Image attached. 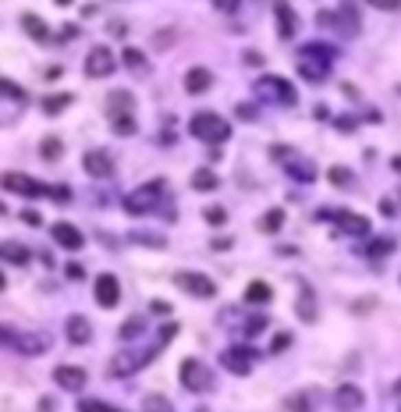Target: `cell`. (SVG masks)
Returning <instances> with one entry per match:
<instances>
[{
	"label": "cell",
	"mask_w": 401,
	"mask_h": 412,
	"mask_svg": "<svg viewBox=\"0 0 401 412\" xmlns=\"http://www.w3.org/2000/svg\"><path fill=\"white\" fill-rule=\"evenodd\" d=\"M330 65H334V47H327V43H306L299 50V71H302V78L312 82V86L327 78Z\"/></svg>",
	"instance_id": "1"
},
{
	"label": "cell",
	"mask_w": 401,
	"mask_h": 412,
	"mask_svg": "<svg viewBox=\"0 0 401 412\" xmlns=\"http://www.w3.org/2000/svg\"><path fill=\"white\" fill-rule=\"evenodd\" d=\"M188 132H192L196 139H203V142H224V139L231 135V125H227L220 114L203 111V114H196L192 121H188Z\"/></svg>",
	"instance_id": "2"
},
{
	"label": "cell",
	"mask_w": 401,
	"mask_h": 412,
	"mask_svg": "<svg viewBox=\"0 0 401 412\" xmlns=\"http://www.w3.org/2000/svg\"><path fill=\"white\" fill-rule=\"evenodd\" d=\"M252 89H256L260 100H277V103H284V107H291V103L299 100V93H295L291 82H284V78H277V75H263Z\"/></svg>",
	"instance_id": "3"
},
{
	"label": "cell",
	"mask_w": 401,
	"mask_h": 412,
	"mask_svg": "<svg viewBox=\"0 0 401 412\" xmlns=\"http://www.w3.org/2000/svg\"><path fill=\"white\" fill-rule=\"evenodd\" d=\"M174 284L181 288V292L196 295V299H214V295H217V284L209 281L206 274H196V271H178V274H174Z\"/></svg>",
	"instance_id": "4"
},
{
	"label": "cell",
	"mask_w": 401,
	"mask_h": 412,
	"mask_svg": "<svg viewBox=\"0 0 401 412\" xmlns=\"http://www.w3.org/2000/svg\"><path fill=\"white\" fill-rule=\"evenodd\" d=\"M178 377H181V384L188 391H209V387H214V374H209L199 359H185L181 369H178Z\"/></svg>",
	"instance_id": "5"
},
{
	"label": "cell",
	"mask_w": 401,
	"mask_h": 412,
	"mask_svg": "<svg viewBox=\"0 0 401 412\" xmlns=\"http://www.w3.org/2000/svg\"><path fill=\"white\" fill-rule=\"evenodd\" d=\"M163 189V181H153V185H146V189H135L132 196H124V210H128V214H150L153 210V206H157V192Z\"/></svg>",
	"instance_id": "6"
},
{
	"label": "cell",
	"mask_w": 401,
	"mask_h": 412,
	"mask_svg": "<svg viewBox=\"0 0 401 412\" xmlns=\"http://www.w3.org/2000/svg\"><path fill=\"white\" fill-rule=\"evenodd\" d=\"M220 363L231 369V374L245 377L249 369H252V363H256V352H252V348H245V345H235V348H224V352H220Z\"/></svg>",
	"instance_id": "7"
},
{
	"label": "cell",
	"mask_w": 401,
	"mask_h": 412,
	"mask_svg": "<svg viewBox=\"0 0 401 412\" xmlns=\"http://www.w3.org/2000/svg\"><path fill=\"white\" fill-rule=\"evenodd\" d=\"M320 22L323 25H330V29H337V32H355L358 29V11L348 4V8H334V11H320Z\"/></svg>",
	"instance_id": "8"
},
{
	"label": "cell",
	"mask_w": 401,
	"mask_h": 412,
	"mask_svg": "<svg viewBox=\"0 0 401 412\" xmlns=\"http://www.w3.org/2000/svg\"><path fill=\"white\" fill-rule=\"evenodd\" d=\"M114 68H117V57L107 47H93L89 50V57H86V75L89 78H107Z\"/></svg>",
	"instance_id": "9"
},
{
	"label": "cell",
	"mask_w": 401,
	"mask_h": 412,
	"mask_svg": "<svg viewBox=\"0 0 401 412\" xmlns=\"http://www.w3.org/2000/svg\"><path fill=\"white\" fill-rule=\"evenodd\" d=\"M0 185H4L8 192H22V196H43V192H50L43 181H32V178L18 174V171H8V174H0Z\"/></svg>",
	"instance_id": "10"
},
{
	"label": "cell",
	"mask_w": 401,
	"mask_h": 412,
	"mask_svg": "<svg viewBox=\"0 0 401 412\" xmlns=\"http://www.w3.org/2000/svg\"><path fill=\"white\" fill-rule=\"evenodd\" d=\"M93 295H96V302H100L103 309H114L117 299H121V284H117V277H114V274H100L96 284H93Z\"/></svg>",
	"instance_id": "11"
},
{
	"label": "cell",
	"mask_w": 401,
	"mask_h": 412,
	"mask_svg": "<svg viewBox=\"0 0 401 412\" xmlns=\"http://www.w3.org/2000/svg\"><path fill=\"white\" fill-rule=\"evenodd\" d=\"M82 168H86V174H93V178H111L114 174V157L107 150H89L82 157Z\"/></svg>",
	"instance_id": "12"
},
{
	"label": "cell",
	"mask_w": 401,
	"mask_h": 412,
	"mask_svg": "<svg viewBox=\"0 0 401 412\" xmlns=\"http://www.w3.org/2000/svg\"><path fill=\"white\" fill-rule=\"evenodd\" d=\"M334 405H337V412H358V409L366 405V395H363L355 384H345V387H337Z\"/></svg>",
	"instance_id": "13"
},
{
	"label": "cell",
	"mask_w": 401,
	"mask_h": 412,
	"mask_svg": "<svg viewBox=\"0 0 401 412\" xmlns=\"http://www.w3.org/2000/svg\"><path fill=\"white\" fill-rule=\"evenodd\" d=\"M323 217H334L337 228L348 231V235H366L369 231V220L363 214H352V210H337V214H323Z\"/></svg>",
	"instance_id": "14"
},
{
	"label": "cell",
	"mask_w": 401,
	"mask_h": 412,
	"mask_svg": "<svg viewBox=\"0 0 401 412\" xmlns=\"http://www.w3.org/2000/svg\"><path fill=\"white\" fill-rule=\"evenodd\" d=\"M54 380L65 391H82L89 377H86V369H82V366H57L54 369Z\"/></svg>",
	"instance_id": "15"
},
{
	"label": "cell",
	"mask_w": 401,
	"mask_h": 412,
	"mask_svg": "<svg viewBox=\"0 0 401 412\" xmlns=\"http://www.w3.org/2000/svg\"><path fill=\"white\" fill-rule=\"evenodd\" d=\"M65 331H68V341H71V345H86V341L93 338V327H89V320L82 317V313L68 317V327H65Z\"/></svg>",
	"instance_id": "16"
},
{
	"label": "cell",
	"mask_w": 401,
	"mask_h": 412,
	"mask_svg": "<svg viewBox=\"0 0 401 412\" xmlns=\"http://www.w3.org/2000/svg\"><path fill=\"white\" fill-rule=\"evenodd\" d=\"M54 238H57V245H65V249H82V242H86L75 224H54Z\"/></svg>",
	"instance_id": "17"
},
{
	"label": "cell",
	"mask_w": 401,
	"mask_h": 412,
	"mask_svg": "<svg viewBox=\"0 0 401 412\" xmlns=\"http://www.w3.org/2000/svg\"><path fill=\"white\" fill-rule=\"evenodd\" d=\"M273 14H277V32H281V39H291L295 36V29H299V18H295V8H288V4H273Z\"/></svg>",
	"instance_id": "18"
},
{
	"label": "cell",
	"mask_w": 401,
	"mask_h": 412,
	"mask_svg": "<svg viewBox=\"0 0 401 412\" xmlns=\"http://www.w3.org/2000/svg\"><path fill=\"white\" fill-rule=\"evenodd\" d=\"M209 86H214V75H209L206 68H192V71H188L185 75V93H206Z\"/></svg>",
	"instance_id": "19"
},
{
	"label": "cell",
	"mask_w": 401,
	"mask_h": 412,
	"mask_svg": "<svg viewBox=\"0 0 401 412\" xmlns=\"http://www.w3.org/2000/svg\"><path fill=\"white\" fill-rule=\"evenodd\" d=\"M107 103H111V117H124V114H132V107H135V100H132V93H111L107 96Z\"/></svg>",
	"instance_id": "20"
},
{
	"label": "cell",
	"mask_w": 401,
	"mask_h": 412,
	"mask_svg": "<svg viewBox=\"0 0 401 412\" xmlns=\"http://www.w3.org/2000/svg\"><path fill=\"white\" fill-rule=\"evenodd\" d=\"M0 260H8L14 266H25L29 263V249H25V245H18V242H4V245H0Z\"/></svg>",
	"instance_id": "21"
},
{
	"label": "cell",
	"mask_w": 401,
	"mask_h": 412,
	"mask_svg": "<svg viewBox=\"0 0 401 412\" xmlns=\"http://www.w3.org/2000/svg\"><path fill=\"white\" fill-rule=\"evenodd\" d=\"M71 100H75L71 93H54V96L43 100V111H47V114H60L65 107H71Z\"/></svg>",
	"instance_id": "22"
},
{
	"label": "cell",
	"mask_w": 401,
	"mask_h": 412,
	"mask_svg": "<svg viewBox=\"0 0 401 412\" xmlns=\"http://www.w3.org/2000/svg\"><path fill=\"white\" fill-rule=\"evenodd\" d=\"M299 317L309 323V320H316V302H312V288L309 284H302V299H299Z\"/></svg>",
	"instance_id": "23"
},
{
	"label": "cell",
	"mask_w": 401,
	"mask_h": 412,
	"mask_svg": "<svg viewBox=\"0 0 401 412\" xmlns=\"http://www.w3.org/2000/svg\"><path fill=\"white\" fill-rule=\"evenodd\" d=\"M281 224H284V210L277 206V210H266L263 214V220H260V228L266 231V235H273V231H281Z\"/></svg>",
	"instance_id": "24"
},
{
	"label": "cell",
	"mask_w": 401,
	"mask_h": 412,
	"mask_svg": "<svg viewBox=\"0 0 401 412\" xmlns=\"http://www.w3.org/2000/svg\"><path fill=\"white\" fill-rule=\"evenodd\" d=\"M142 331H146V317H132V320H124V327H121V334H117V338H124V341H135Z\"/></svg>",
	"instance_id": "25"
},
{
	"label": "cell",
	"mask_w": 401,
	"mask_h": 412,
	"mask_svg": "<svg viewBox=\"0 0 401 412\" xmlns=\"http://www.w3.org/2000/svg\"><path fill=\"white\" fill-rule=\"evenodd\" d=\"M142 412H174V405L163 395H142Z\"/></svg>",
	"instance_id": "26"
},
{
	"label": "cell",
	"mask_w": 401,
	"mask_h": 412,
	"mask_svg": "<svg viewBox=\"0 0 401 412\" xmlns=\"http://www.w3.org/2000/svg\"><path fill=\"white\" fill-rule=\"evenodd\" d=\"M273 292H270V284H263V281H252L249 288H245V302H266Z\"/></svg>",
	"instance_id": "27"
},
{
	"label": "cell",
	"mask_w": 401,
	"mask_h": 412,
	"mask_svg": "<svg viewBox=\"0 0 401 412\" xmlns=\"http://www.w3.org/2000/svg\"><path fill=\"white\" fill-rule=\"evenodd\" d=\"M391 249H394V238H373V242H369V249H366V256L384 260V256H391Z\"/></svg>",
	"instance_id": "28"
},
{
	"label": "cell",
	"mask_w": 401,
	"mask_h": 412,
	"mask_svg": "<svg viewBox=\"0 0 401 412\" xmlns=\"http://www.w3.org/2000/svg\"><path fill=\"white\" fill-rule=\"evenodd\" d=\"M22 25H25V32H29V36H36V39H50L47 25L39 22V18H32V14H25V18H22Z\"/></svg>",
	"instance_id": "29"
},
{
	"label": "cell",
	"mask_w": 401,
	"mask_h": 412,
	"mask_svg": "<svg viewBox=\"0 0 401 412\" xmlns=\"http://www.w3.org/2000/svg\"><path fill=\"white\" fill-rule=\"evenodd\" d=\"M192 189H199V192L203 189H217V174L214 171H196L192 174Z\"/></svg>",
	"instance_id": "30"
},
{
	"label": "cell",
	"mask_w": 401,
	"mask_h": 412,
	"mask_svg": "<svg viewBox=\"0 0 401 412\" xmlns=\"http://www.w3.org/2000/svg\"><path fill=\"white\" fill-rule=\"evenodd\" d=\"M139 245H153V249H163V245H167V238L163 235H153V231H135L132 235Z\"/></svg>",
	"instance_id": "31"
},
{
	"label": "cell",
	"mask_w": 401,
	"mask_h": 412,
	"mask_svg": "<svg viewBox=\"0 0 401 412\" xmlns=\"http://www.w3.org/2000/svg\"><path fill=\"white\" fill-rule=\"evenodd\" d=\"M288 174H291V178H299V181H312V178H316L312 163H291V168H288Z\"/></svg>",
	"instance_id": "32"
},
{
	"label": "cell",
	"mask_w": 401,
	"mask_h": 412,
	"mask_svg": "<svg viewBox=\"0 0 401 412\" xmlns=\"http://www.w3.org/2000/svg\"><path fill=\"white\" fill-rule=\"evenodd\" d=\"M18 348H22L25 356H36V352H47V348H50V341H47L43 334H39V341H18Z\"/></svg>",
	"instance_id": "33"
},
{
	"label": "cell",
	"mask_w": 401,
	"mask_h": 412,
	"mask_svg": "<svg viewBox=\"0 0 401 412\" xmlns=\"http://www.w3.org/2000/svg\"><path fill=\"white\" fill-rule=\"evenodd\" d=\"M111 125H114V132H117V135H132V132H135L132 114H124V117H111Z\"/></svg>",
	"instance_id": "34"
},
{
	"label": "cell",
	"mask_w": 401,
	"mask_h": 412,
	"mask_svg": "<svg viewBox=\"0 0 401 412\" xmlns=\"http://www.w3.org/2000/svg\"><path fill=\"white\" fill-rule=\"evenodd\" d=\"M124 65H128V68H135V71H142V68H146V57H142V50L128 47V50H124Z\"/></svg>",
	"instance_id": "35"
},
{
	"label": "cell",
	"mask_w": 401,
	"mask_h": 412,
	"mask_svg": "<svg viewBox=\"0 0 401 412\" xmlns=\"http://www.w3.org/2000/svg\"><path fill=\"white\" fill-rule=\"evenodd\" d=\"M39 150H43V157H47V160H54V157L60 153V139L47 135V142H43V146H39Z\"/></svg>",
	"instance_id": "36"
},
{
	"label": "cell",
	"mask_w": 401,
	"mask_h": 412,
	"mask_svg": "<svg viewBox=\"0 0 401 412\" xmlns=\"http://www.w3.org/2000/svg\"><path fill=\"white\" fill-rule=\"evenodd\" d=\"M330 181H334V185H352V171H345V168H330Z\"/></svg>",
	"instance_id": "37"
},
{
	"label": "cell",
	"mask_w": 401,
	"mask_h": 412,
	"mask_svg": "<svg viewBox=\"0 0 401 412\" xmlns=\"http://www.w3.org/2000/svg\"><path fill=\"white\" fill-rule=\"evenodd\" d=\"M203 217H206V220H209V224H224V220H227V214H224V210H220V206H209V210H206V214H203Z\"/></svg>",
	"instance_id": "38"
},
{
	"label": "cell",
	"mask_w": 401,
	"mask_h": 412,
	"mask_svg": "<svg viewBox=\"0 0 401 412\" xmlns=\"http://www.w3.org/2000/svg\"><path fill=\"white\" fill-rule=\"evenodd\" d=\"M263 327H266V317H252V320H249V327H245V334L252 338L256 331H263Z\"/></svg>",
	"instance_id": "39"
},
{
	"label": "cell",
	"mask_w": 401,
	"mask_h": 412,
	"mask_svg": "<svg viewBox=\"0 0 401 412\" xmlns=\"http://www.w3.org/2000/svg\"><path fill=\"white\" fill-rule=\"evenodd\" d=\"M288 345H291V334H277V338H273V345H270V348H273V352H284Z\"/></svg>",
	"instance_id": "40"
},
{
	"label": "cell",
	"mask_w": 401,
	"mask_h": 412,
	"mask_svg": "<svg viewBox=\"0 0 401 412\" xmlns=\"http://www.w3.org/2000/svg\"><path fill=\"white\" fill-rule=\"evenodd\" d=\"M238 117H242V121H252V117H256V107H252V103H242V107H238Z\"/></svg>",
	"instance_id": "41"
},
{
	"label": "cell",
	"mask_w": 401,
	"mask_h": 412,
	"mask_svg": "<svg viewBox=\"0 0 401 412\" xmlns=\"http://www.w3.org/2000/svg\"><path fill=\"white\" fill-rule=\"evenodd\" d=\"M78 412H107L100 402H78Z\"/></svg>",
	"instance_id": "42"
},
{
	"label": "cell",
	"mask_w": 401,
	"mask_h": 412,
	"mask_svg": "<svg viewBox=\"0 0 401 412\" xmlns=\"http://www.w3.org/2000/svg\"><path fill=\"white\" fill-rule=\"evenodd\" d=\"M22 220H25V224H32V228H36V224H39V214H36V210H25V214H22Z\"/></svg>",
	"instance_id": "43"
},
{
	"label": "cell",
	"mask_w": 401,
	"mask_h": 412,
	"mask_svg": "<svg viewBox=\"0 0 401 412\" xmlns=\"http://www.w3.org/2000/svg\"><path fill=\"white\" fill-rule=\"evenodd\" d=\"M4 341H11V327L0 323V345H4Z\"/></svg>",
	"instance_id": "44"
},
{
	"label": "cell",
	"mask_w": 401,
	"mask_h": 412,
	"mask_svg": "<svg viewBox=\"0 0 401 412\" xmlns=\"http://www.w3.org/2000/svg\"><path fill=\"white\" fill-rule=\"evenodd\" d=\"M391 168H394V171L401 174V157H394V160H391Z\"/></svg>",
	"instance_id": "45"
},
{
	"label": "cell",
	"mask_w": 401,
	"mask_h": 412,
	"mask_svg": "<svg viewBox=\"0 0 401 412\" xmlns=\"http://www.w3.org/2000/svg\"><path fill=\"white\" fill-rule=\"evenodd\" d=\"M394 391H398V395H401V380H398V384H394Z\"/></svg>",
	"instance_id": "46"
},
{
	"label": "cell",
	"mask_w": 401,
	"mask_h": 412,
	"mask_svg": "<svg viewBox=\"0 0 401 412\" xmlns=\"http://www.w3.org/2000/svg\"><path fill=\"white\" fill-rule=\"evenodd\" d=\"M0 288H4V274H0Z\"/></svg>",
	"instance_id": "47"
},
{
	"label": "cell",
	"mask_w": 401,
	"mask_h": 412,
	"mask_svg": "<svg viewBox=\"0 0 401 412\" xmlns=\"http://www.w3.org/2000/svg\"><path fill=\"white\" fill-rule=\"evenodd\" d=\"M199 412H206V409H199Z\"/></svg>",
	"instance_id": "48"
},
{
	"label": "cell",
	"mask_w": 401,
	"mask_h": 412,
	"mask_svg": "<svg viewBox=\"0 0 401 412\" xmlns=\"http://www.w3.org/2000/svg\"><path fill=\"white\" fill-rule=\"evenodd\" d=\"M398 412H401V409H398Z\"/></svg>",
	"instance_id": "49"
},
{
	"label": "cell",
	"mask_w": 401,
	"mask_h": 412,
	"mask_svg": "<svg viewBox=\"0 0 401 412\" xmlns=\"http://www.w3.org/2000/svg\"><path fill=\"white\" fill-rule=\"evenodd\" d=\"M107 412H111V409H107Z\"/></svg>",
	"instance_id": "50"
}]
</instances>
